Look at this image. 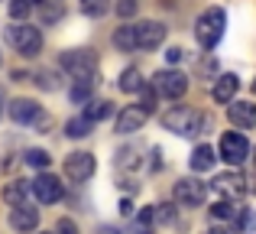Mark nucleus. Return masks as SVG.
Returning a JSON list of instances; mask_svg holds the SVG:
<instances>
[{"label":"nucleus","mask_w":256,"mask_h":234,"mask_svg":"<svg viewBox=\"0 0 256 234\" xmlns=\"http://www.w3.org/2000/svg\"><path fill=\"white\" fill-rule=\"evenodd\" d=\"M162 127L172 130V133H178V137H198L208 127V117H204V111H198V108L178 104V108H172V111L162 114Z\"/></svg>","instance_id":"nucleus-1"},{"label":"nucleus","mask_w":256,"mask_h":234,"mask_svg":"<svg viewBox=\"0 0 256 234\" xmlns=\"http://www.w3.org/2000/svg\"><path fill=\"white\" fill-rule=\"evenodd\" d=\"M224 26H227V13L220 10V7H211V10H204L198 20H194V39H198V46L204 52H211L214 46L220 43V36H224Z\"/></svg>","instance_id":"nucleus-2"},{"label":"nucleus","mask_w":256,"mask_h":234,"mask_svg":"<svg viewBox=\"0 0 256 234\" xmlns=\"http://www.w3.org/2000/svg\"><path fill=\"white\" fill-rule=\"evenodd\" d=\"M4 39L13 52H20L23 59H36L42 52V33L30 23H13L4 30Z\"/></svg>","instance_id":"nucleus-3"},{"label":"nucleus","mask_w":256,"mask_h":234,"mask_svg":"<svg viewBox=\"0 0 256 234\" xmlns=\"http://www.w3.org/2000/svg\"><path fill=\"white\" fill-rule=\"evenodd\" d=\"M58 65L68 72L75 82H94V72H98V56L91 49H68L58 56Z\"/></svg>","instance_id":"nucleus-4"},{"label":"nucleus","mask_w":256,"mask_h":234,"mask_svg":"<svg viewBox=\"0 0 256 234\" xmlns=\"http://www.w3.org/2000/svg\"><path fill=\"white\" fill-rule=\"evenodd\" d=\"M218 156L227 166H244L246 156H250V140L237 130H224L220 133V143H218Z\"/></svg>","instance_id":"nucleus-5"},{"label":"nucleus","mask_w":256,"mask_h":234,"mask_svg":"<svg viewBox=\"0 0 256 234\" xmlns=\"http://www.w3.org/2000/svg\"><path fill=\"white\" fill-rule=\"evenodd\" d=\"M152 91H156L159 98L178 101V98H185V91H188V78L182 75V72H175V69H162V72L152 75Z\"/></svg>","instance_id":"nucleus-6"},{"label":"nucleus","mask_w":256,"mask_h":234,"mask_svg":"<svg viewBox=\"0 0 256 234\" xmlns=\"http://www.w3.org/2000/svg\"><path fill=\"white\" fill-rule=\"evenodd\" d=\"M204 195H208L204 182H198V179H192V176L178 179V182L172 185V198L182 208H198V205H204Z\"/></svg>","instance_id":"nucleus-7"},{"label":"nucleus","mask_w":256,"mask_h":234,"mask_svg":"<svg viewBox=\"0 0 256 234\" xmlns=\"http://www.w3.org/2000/svg\"><path fill=\"white\" fill-rule=\"evenodd\" d=\"M30 192L36 195L39 205H56V202H62V195H65V192H62V182H58L52 172H46V169L30 182Z\"/></svg>","instance_id":"nucleus-8"},{"label":"nucleus","mask_w":256,"mask_h":234,"mask_svg":"<svg viewBox=\"0 0 256 234\" xmlns=\"http://www.w3.org/2000/svg\"><path fill=\"white\" fill-rule=\"evenodd\" d=\"M133 30H136V49H143V52H152L166 43V26L159 20H143Z\"/></svg>","instance_id":"nucleus-9"},{"label":"nucleus","mask_w":256,"mask_h":234,"mask_svg":"<svg viewBox=\"0 0 256 234\" xmlns=\"http://www.w3.org/2000/svg\"><path fill=\"white\" fill-rule=\"evenodd\" d=\"M94 169H98V163H94V156L84 153V150L65 156V176H68L72 182H88V179L94 176Z\"/></svg>","instance_id":"nucleus-10"},{"label":"nucleus","mask_w":256,"mask_h":234,"mask_svg":"<svg viewBox=\"0 0 256 234\" xmlns=\"http://www.w3.org/2000/svg\"><path fill=\"white\" fill-rule=\"evenodd\" d=\"M146 120H150V111L143 108V104H126L124 111L117 114V133H136L146 127Z\"/></svg>","instance_id":"nucleus-11"},{"label":"nucleus","mask_w":256,"mask_h":234,"mask_svg":"<svg viewBox=\"0 0 256 234\" xmlns=\"http://www.w3.org/2000/svg\"><path fill=\"white\" fill-rule=\"evenodd\" d=\"M227 117H230L234 127L250 130V127H256V104L253 101H237V98H234V101L227 104Z\"/></svg>","instance_id":"nucleus-12"},{"label":"nucleus","mask_w":256,"mask_h":234,"mask_svg":"<svg viewBox=\"0 0 256 234\" xmlns=\"http://www.w3.org/2000/svg\"><path fill=\"white\" fill-rule=\"evenodd\" d=\"M39 114H42V104L32 101V98H16V101H10V120L20 124V127L32 124Z\"/></svg>","instance_id":"nucleus-13"},{"label":"nucleus","mask_w":256,"mask_h":234,"mask_svg":"<svg viewBox=\"0 0 256 234\" xmlns=\"http://www.w3.org/2000/svg\"><path fill=\"white\" fill-rule=\"evenodd\" d=\"M10 228L16 231V234H30V231H36V224H39V208H30V205H16V208H10Z\"/></svg>","instance_id":"nucleus-14"},{"label":"nucleus","mask_w":256,"mask_h":234,"mask_svg":"<svg viewBox=\"0 0 256 234\" xmlns=\"http://www.w3.org/2000/svg\"><path fill=\"white\" fill-rule=\"evenodd\" d=\"M214 192H220L224 198H240L246 192V179L240 176V172H220V176H214Z\"/></svg>","instance_id":"nucleus-15"},{"label":"nucleus","mask_w":256,"mask_h":234,"mask_svg":"<svg viewBox=\"0 0 256 234\" xmlns=\"http://www.w3.org/2000/svg\"><path fill=\"white\" fill-rule=\"evenodd\" d=\"M237 91H240V78L234 75V72H227V75H220L218 82H214L211 98H214L218 104H230L234 98H237Z\"/></svg>","instance_id":"nucleus-16"},{"label":"nucleus","mask_w":256,"mask_h":234,"mask_svg":"<svg viewBox=\"0 0 256 234\" xmlns=\"http://www.w3.org/2000/svg\"><path fill=\"white\" fill-rule=\"evenodd\" d=\"M214 159H218V153H214L208 143H198V146L192 150L188 166H192V172H211V169H214Z\"/></svg>","instance_id":"nucleus-17"},{"label":"nucleus","mask_w":256,"mask_h":234,"mask_svg":"<svg viewBox=\"0 0 256 234\" xmlns=\"http://www.w3.org/2000/svg\"><path fill=\"white\" fill-rule=\"evenodd\" d=\"M26 195H30V182H26V179H13V182L4 185V202L10 205V208L26 205Z\"/></svg>","instance_id":"nucleus-18"},{"label":"nucleus","mask_w":256,"mask_h":234,"mask_svg":"<svg viewBox=\"0 0 256 234\" xmlns=\"http://www.w3.org/2000/svg\"><path fill=\"white\" fill-rule=\"evenodd\" d=\"M110 43H114V49H117V52H133V49H136V30H133L130 23L117 26L114 36H110Z\"/></svg>","instance_id":"nucleus-19"},{"label":"nucleus","mask_w":256,"mask_h":234,"mask_svg":"<svg viewBox=\"0 0 256 234\" xmlns=\"http://www.w3.org/2000/svg\"><path fill=\"white\" fill-rule=\"evenodd\" d=\"M117 85H120V91H124V95H136V91L146 85V78L140 75V69H124Z\"/></svg>","instance_id":"nucleus-20"},{"label":"nucleus","mask_w":256,"mask_h":234,"mask_svg":"<svg viewBox=\"0 0 256 234\" xmlns=\"http://www.w3.org/2000/svg\"><path fill=\"white\" fill-rule=\"evenodd\" d=\"M110 114H114V104H110V101H88V104H84V117L91 120V124L107 120Z\"/></svg>","instance_id":"nucleus-21"},{"label":"nucleus","mask_w":256,"mask_h":234,"mask_svg":"<svg viewBox=\"0 0 256 234\" xmlns=\"http://www.w3.org/2000/svg\"><path fill=\"white\" fill-rule=\"evenodd\" d=\"M23 163H26V166H32V169H39V172H42V169H49L52 156H49V153H46V150H39V146H30V150L23 153Z\"/></svg>","instance_id":"nucleus-22"},{"label":"nucleus","mask_w":256,"mask_h":234,"mask_svg":"<svg viewBox=\"0 0 256 234\" xmlns=\"http://www.w3.org/2000/svg\"><path fill=\"white\" fill-rule=\"evenodd\" d=\"M91 120H88L84 114H78V117H72L68 124H65V133H68L72 140H82V137H88V133H91Z\"/></svg>","instance_id":"nucleus-23"},{"label":"nucleus","mask_w":256,"mask_h":234,"mask_svg":"<svg viewBox=\"0 0 256 234\" xmlns=\"http://www.w3.org/2000/svg\"><path fill=\"white\" fill-rule=\"evenodd\" d=\"M62 17H65V10L58 4H39V20H42V26H56V23H62Z\"/></svg>","instance_id":"nucleus-24"},{"label":"nucleus","mask_w":256,"mask_h":234,"mask_svg":"<svg viewBox=\"0 0 256 234\" xmlns=\"http://www.w3.org/2000/svg\"><path fill=\"white\" fill-rule=\"evenodd\" d=\"M152 224H156V205H146L136 215V221H133V234H150Z\"/></svg>","instance_id":"nucleus-25"},{"label":"nucleus","mask_w":256,"mask_h":234,"mask_svg":"<svg viewBox=\"0 0 256 234\" xmlns=\"http://www.w3.org/2000/svg\"><path fill=\"white\" fill-rule=\"evenodd\" d=\"M91 91H94V82H75L72 91H68L72 104H88V101H91Z\"/></svg>","instance_id":"nucleus-26"},{"label":"nucleus","mask_w":256,"mask_h":234,"mask_svg":"<svg viewBox=\"0 0 256 234\" xmlns=\"http://www.w3.org/2000/svg\"><path fill=\"white\" fill-rule=\"evenodd\" d=\"M107 10H110V0H82V13L91 20H100Z\"/></svg>","instance_id":"nucleus-27"},{"label":"nucleus","mask_w":256,"mask_h":234,"mask_svg":"<svg viewBox=\"0 0 256 234\" xmlns=\"http://www.w3.org/2000/svg\"><path fill=\"white\" fill-rule=\"evenodd\" d=\"M208 211H211V218H214V221H230V218L237 215V208H234V205L227 202V198H220V202H214V205H211Z\"/></svg>","instance_id":"nucleus-28"},{"label":"nucleus","mask_w":256,"mask_h":234,"mask_svg":"<svg viewBox=\"0 0 256 234\" xmlns=\"http://www.w3.org/2000/svg\"><path fill=\"white\" fill-rule=\"evenodd\" d=\"M36 85H39L42 91H58V85H62V82H58V72L39 69V72H36Z\"/></svg>","instance_id":"nucleus-29"},{"label":"nucleus","mask_w":256,"mask_h":234,"mask_svg":"<svg viewBox=\"0 0 256 234\" xmlns=\"http://www.w3.org/2000/svg\"><path fill=\"white\" fill-rule=\"evenodd\" d=\"M156 224H178V208L175 205H156Z\"/></svg>","instance_id":"nucleus-30"},{"label":"nucleus","mask_w":256,"mask_h":234,"mask_svg":"<svg viewBox=\"0 0 256 234\" xmlns=\"http://www.w3.org/2000/svg\"><path fill=\"white\" fill-rule=\"evenodd\" d=\"M30 10H32V4H30V0H10V17L16 20V23H26Z\"/></svg>","instance_id":"nucleus-31"},{"label":"nucleus","mask_w":256,"mask_h":234,"mask_svg":"<svg viewBox=\"0 0 256 234\" xmlns=\"http://www.w3.org/2000/svg\"><path fill=\"white\" fill-rule=\"evenodd\" d=\"M237 215H240V234H256V211L244 208V211H237Z\"/></svg>","instance_id":"nucleus-32"},{"label":"nucleus","mask_w":256,"mask_h":234,"mask_svg":"<svg viewBox=\"0 0 256 234\" xmlns=\"http://www.w3.org/2000/svg\"><path fill=\"white\" fill-rule=\"evenodd\" d=\"M136 13V0H117V17L120 20H130Z\"/></svg>","instance_id":"nucleus-33"},{"label":"nucleus","mask_w":256,"mask_h":234,"mask_svg":"<svg viewBox=\"0 0 256 234\" xmlns=\"http://www.w3.org/2000/svg\"><path fill=\"white\" fill-rule=\"evenodd\" d=\"M182 59H185V49H182V46H172V49L166 52V62H169V65H178Z\"/></svg>","instance_id":"nucleus-34"},{"label":"nucleus","mask_w":256,"mask_h":234,"mask_svg":"<svg viewBox=\"0 0 256 234\" xmlns=\"http://www.w3.org/2000/svg\"><path fill=\"white\" fill-rule=\"evenodd\" d=\"M56 234H78V228H75V221H72V218H62V221L56 224Z\"/></svg>","instance_id":"nucleus-35"},{"label":"nucleus","mask_w":256,"mask_h":234,"mask_svg":"<svg viewBox=\"0 0 256 234\" xmlns=\"http://www.w3.org/2000/svg\"><path fill=\"white\" fill-rule=\"evenodd\" d=\"M32 127H36L39 133H46V130H49V114H46V111H42V114H39L36 120H32Z\"/></svg>","instance_id":"nucleus-36"},{"label":"nucleus","mask_w":256,"mask_h":234,"mask_svg":"<svg viewBox=\"0 0 256 234\" xmlns=\"http://www.w3.org/2000/svg\"><path fill=\"white\" fill-rule=\"evenodd\" d=\"M120 215H124V218H133V202H130V198H124V202H120Z\"/></svg>","instance_id":"nucleus-37"},{"label":"nucleus","mask_w":256,"mask_h":234,"mask_svg":"<svg viewBox=\"0 0 256 234\" xmlns=\"http://www.w3.org/2000/svg\"><path fill=\"white\" fill-rule=\"evenodd\" d=\"M204 234H230V228H220V224H211Z\"/></svg>","instance_id":"nucleus-38"},{"label":"nucleus","mask_w":256,"mask_h":234,"mask_svg":"<svg viewBox=\"0 0 256 234\" xmlns=\"http://www.w3.org/2000/svg\"><path fill=\"white\" fill-rule=\"evenodd\" d=\"M98 234H120V231H117V228H100Z\"/></svg>","instance_id":"nucleus-39"},{"label":"nucleus","mask_w":256,"mask_h":234,"mask_svg":"<svg viewBox=\"0 0 256 234\" xmlns=\"http://www.w3.org/2000/svg\"><path fill=\"white\" fill-rule=\"evenodd\" d=\"M0 114H4V91H0Z\"/></svg>","instance_id":"nucleus-40"},{"label":"nucleus","mask_w":256,"mask_h":234,"mask_svg":"<svg viewBox=\"0 0 256 234\" xmlns=\"http://www.w3.org/2000/svg\"><path fill=\"white\" fill-rule=\"evenodd\" d=\"M253 91H256V78H253Z\"/></svg>","instance_id":"nucleus-41"},{"label":"nucleus","mask_w":256,"mask_h":234,"mask_svg":"<svg viewBox=\"0 0 256 234\" xmlns=\"http://www.w3.org/2000/svg\"><path fill=\"white\" fill-rule=\"evenodd\" d=\"M46 234H49V231H46Z\"/></svg>","instance_id":"nucleus-42"},{"label":"nucleus","mask_w":256,"mask_h":234,"mask_svg":"<svg viewBox=\"0 0 256 234\" xmlns=\"http://www.w3.org/2000/svg\"><path fill=\"white\" fill-rule=\"evenodd\" d=\"M253 159H256V156H253Z\"/></svg>","instance_id":"nucleus-43"}]
</instances>
